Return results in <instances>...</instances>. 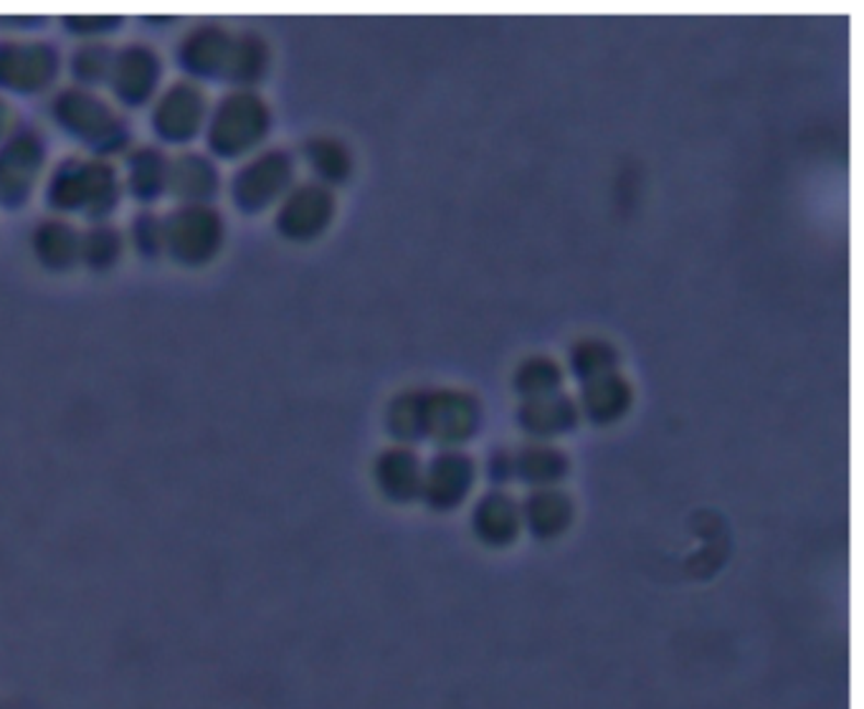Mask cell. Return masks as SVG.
I'll list each match as a JSON object with an SVG mask.
<instances>
[{
  "label": "cell",
  "mask_w": 864,
  "mask_h": 709,
  "mask_svg": "<svg viewBox=\"0 0 864 709\" xmlns=\"http://www.w3.org/2000/svg\"><path fill=\"white\" fill-rule=\"evenodd\" d=\"M264 112L252 96H233L216 119V145L221 150L244 148L262 133Z\"/></svg>",
  "instance_id": "6da1fadb"
},
{
  "label": "cell",
  "mask_w": 864,
  "mask_h": 709,
  "mask_svg": "<svg viewBox=\"0 0 864 709\" xmlns=\"http://www.w3.org/2000/svg\"><path fill=\"white\" fill-rule=\"evenodd\" d=\"M330 216V198L322 191H300L281 214V226L289 233H312L325 226Z\"/></svg>",
  "instance_id": "7a4b0ae2"
},
{
  "label": "cell",
  "mask_w": 864,
  "mask_h": 709,
  "mask_svg": "<svg viewBox=\"0 0 864 709\" xmlns=\"http://www.w3.org/2000/svg\"><path fill=\"white\" fill-rule=\"evenodd\" d=\"M285 158H279V155H269V158L260 160V165H254L249 173H244L241 178V191H244V201L246 195L252 201H264L269 198V195L277 191L285 181L287 175V165H285Z\"/></svg>",
  "instance_id": "3957f363"
},
{
  "label": "cell",
  "mask_w": 864,
  "mask_h": 709,
  "mask_svg": "<svg viewBox=\"0 0 864 709\" xmlns=\"http://www.w3.org/2000/svg\"><path fill=\"white\" fill-rule=\"evenodd\" d=\"M198 100L185 89H175V92L163 100V107H160V127L163 129H181V133H191L196 127L198 119Z\"/></svg>",
  "instance_id": "277c9868"
},
{
  "label": "cell",
  "mask_w": 864,
  "mask_h": 709,
  "mask_svg": "<svg viewBox=\"0 0 864 709\" xmlns=\"http://www.w3.org/2000/svg\"><path fill=\"white\" fill-rule=\"evenodd\" d=\"M626 382L619 380V378H603L596 382V388L591 390V396H588V401H591V409L596 413H606L609 409L619 411L624 409V388Z\"/></svg>",
  "instance_id": "5b68a950"
},
{
  "label": "cell",
  "mask_w": 864,
  "mask_h": 709,
  "mask_svg": "<svg viewBox=\"0 0 864 709\" xmlns=\"http://www.w3.org/2000/svg\"><path fill=\"white\" fill-rule=\"evenodd\" d=\"M314 165L325 170L327 175H343V170L347 168V158L337 145H320L318 152H314Z\"/></svg>",
  "instance_id": "8992f818"
}]
</instances>
